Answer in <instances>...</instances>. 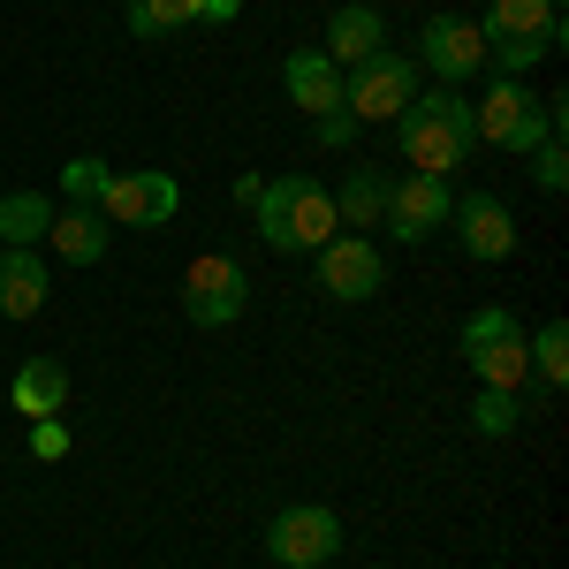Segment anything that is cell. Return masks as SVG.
I'll return each instance as SVG.
<instances>
[{
    "label": "cell",
    "instance_id": "1",
    "mask_svg": "<svg viewBox=\"0 0 569 569\" xmlns=\"http://www.w3.org/2000/svg\"><path fill=\"white\" fill-rule=\"evenodd\" d=\"M395 122H402V152H410V168H418V176H448V168H463V152L479 144L463 84L418 91V99H410Z\"/></svg>",
    "mask_w": 569,
    "mask_h": 569
},
{
    "label": "cell",
    "instance_id": "2",
    "mask_svg": "<svg viewBox=\"0 0 569 569\" xmlns=\"http://www.w3.org/2000/svg\"><path fill=\"white\" fill-rule=\"evenodd\" d=\"M463 365L479 372V388H525L531 357H525V327H517V311L509 305H479L463 319Z\"/></svg>",
    "mask_w": 569,
    "mask_h": 569
},
{
    "label": "cell",
    "instance_id": "3",
    "mask_svg": "<svg viewBox=\"0 0 569 569\" xmlns=\"http://www.w3.org/2000/svg\"><path fill=\"white\" fill-rule=\"evenodd\" d=\"M471 130H479L486 144H501V152H517V160H531V152L555 137L547 130V99H531L517 77H493V91L471 107Z\"/></svg>",
    "mask_w": 569,
    "mask_h": 569
},
{
    "label": "cell",
    "instance_id": "4",
    "mask_svg": "<svg viewBox=\"0 0 569 569\" xmlns=\"http://www.w3.org/2000/svg\"><path fill=\"white\" fill-rule=\"evenodd\" d=\"M410 99H418V61L395 53V46H380L372 61H357V69H350V84H342V114H357V122H395Z\"/></svg>",
    "mask_w": 569,
    "mask_h": 569
},
{
    "label": "cell",
    "instance_id": "5",
    "mask_svg": "<svg viewBox=\"0 0 569 569\" xmlns=\"http://www.w3.org/2000/svg\"><path fill=\"white\" fill-rule=\"evenodd\" d=\"M243 305H251L243 259H228V251L190 259V273H182V311H190L198 327H228V319H243Z\"/></svg>",
    "mask_w": 569,
    "mask_h": 569
},
{
    "label": "cell",
    "instance_id": "6",
    "mask_svg": "<svg viewBox=\"0 0 569 569\" xmlns=\"http://www.w3.org/2000/svg\"><path fill=\"white\" fill-rule=\"evenodd\" d=\"M266 555L281 569H319L342 555V517L335 509H319V501H305V509H281L273 525H266Z\"/></svg>",
    "mask_w": 569,
    "mask_h": 569
},
{
    "label": "cell",
    "instance_id": "7",
    "mask_svg": "<svg viewBox=\"0 0 569 569\" xmlns=\"http://www.w3.org/2000/svg\"><path fill=\"white\" fill-rule=\"evenodd\" d=\"M418 69H433L440 84H471L486 69V31L471 16H433L426 31H418V53H410Z\"/></svg>",
    "mask_w": 569,
    "mask_h": 569
},
{
    "label": "cell",
    "instance_id": "8",
    "mask_svg": "<svg viewBox=\"0 0 569 569\" xmlns=\"http://www.w3.org/2000/svg\"><path fill=\"white\" fill-rule=\"evenodd\" d=\"M448 213H456L448 176H402V182H388V213H380V228H395L402 243H426V236L448 228Z\"/></svg>",
    "mask_w": 569,
    "mask_h": 569
},
{
    "label": "cell",
    "instance_id": "9",
    "mask_svg": "<svg viewBox=\"0 0 569 569\" xmlns=\"http://www.w3.org/2000/svg\"><path fill=\"white\" fill-rule=\"evenodd\" d=\"M182 190L176 176H160V168H137V176H114L107 182V198H99V220H114V228H160V220H176Z\"/></svg>",
    "mask_w": 569,
    "mask_h": 569
},
{
    "label": "cell",
    "instance_id": "10",
    "mask_svg": "<svg viewBox=\"0 0 569 569\" xmlns=\"http://www.w3.org/2000/svg\"><path fill=\"white\" fill-rule=\"evenodd\" d=\"M486 46H539V53H562V0H493L479 16Z\"/></svg>",
    "mask_w": 569,
    "mask_h": 569
},
{
    "label": "cell",
    "instance_id": "11",
    "mask_svg": "<svg viewBox=\"0 0 569 569\" xmlns=\"http://www.w3.org/2000/svg\"><path fill=\"white\" fill-rule=\"evenodd\" d=\"M448 228H456V236H463V251L486 259V266H501L509 251H517V213H509L493 190H463V198H456V213H448Z\"/></svg>",
    "mask_w": 569,
    "mask_h": 569
},
{
    "label": "cell",
    "instance_id": "12",
    "mask_svg": "<svg viewBox=\"0 0 569 569\" xmlns=\"http://www.w3.org/2000/svg\"><path fill=\"white\" fill-rule=\"evenodd\" d=\"M319 281H327L342 305H365V297H380L388 259H380L365 236H335V243H319Z\"/></svg>",
    "mask_w": 569,
    "mask_h": 569
},
{
    "label": "cell",
    "instance_id": "13",
    "mask_svg": "<svg viewBox=\"0 0 569 569\" xmlns=\"http://www.w3.org/2000/svg\"><path fill=\"white\" fill-rule=\"evenodd\" d=\"M281 251H319V243H335L342 236V220H335V198H327V182L319 176H289V213H281Z\"/></svg>",
    "mask_w": 569,
    "mask_h": 569
},
{
    "label": "cell",
    "instance_id": "14",
    "mask_svg": "<svg viewBox=\"0 0 569 569\" xmlns=\"http://www.w3.org/2000/svg\"><path fill=\"white\" fill-rule=\"evenodd\" d=\"M380 46H388V23H380V8L350 0V8H335V16H327V46H319V53H327L335 69H357V61H372Z\"/></svg>",
    "mask_w": 569,
    "mask_h": 569
},
{
    "label": "cell",
    "instance_id": "15",
    "mask_svg": "<svg viewBox=\"0 0 569 569\" xmlns=\"http://www.w3.org/2000/svg\"><path fill=\"white\" fill-rule=\"evenodd\" d=\"M281 84H289V99L305 107L311 122L342 107V69H335V61H327L319 46H305V53H289V61H281Z\"/></svg>",
    "mask_w": 569,
    "mask_h": 569
},
{
    "label": "cell",
    "instance_id": "16",
    "mask_svg": "<svg viewBox=\"0 0 569 569\" xmlns=\"http://www.w3.org/2000/svg\"><path fill=\"white\" fill-rule=\"evenodd\" d=\"M46 297H53V273H46L39 251H0V311L8 319H39Z\"/></svg>",
    "mask_w": 569,
    "mask_h": 569
},
{
    "label": "cell",
    "instance_id": "17",
    "mask_svg": "<svg viewBox=\"0 0 569 569\" xmlns=\"http://www.w3.org/2000/svg\"><path fill=\"white\" fill-rule=\"evenodd\" d=\"M53 213H61V206H53L46 190H8V198H0V251H39Z\"/></svg>",
    "mask_w": 569,
    "mask_h": 569
},
{
    "label": "cell",
    "instance_id": "18",
    "mask_svg": "<svg viewBox=\"0 0 569 569\" xmlns=\"http://www.w3.org/2000/svg\"><path fill=\"white\" fill-rule=\"evenodd\" d=\"M16 410L23 418H61V402H69V365L61 357H31V365H16Z\"/></svg>",
    "mask_w": 569,
    "mask_h": 569
},
{
    "label": "cell",
    "instance_id": "19",
    "mask_svg": "<svg viewBox=\"0 0 569 569\" xmlns=\"http://www.w3.org/2000/svg\"><path fill=\"white\" fill-rule=\"evenodd\" d=\"M46 243H53V259H69V266H99V259H107V228H99V206H69V213H53Z\"/></svg>",
    "mask_w": 569,
    "mask_h": 569
},
{
    "label": "cell",
    "instance_id": "20",
    "mask_svg": "<svg viewBox=\"0 0 569 569\" xmlns=\"http://www.w3.org/2000/svg\"><path fill=\"white\" fill-rule=\"evenodd\" d=\"M380 213H388V176L380 168H350L342 198H335V220L342 228H380Z\"/></svg>",
    "mask_w": 569,
    "mask_h": 569
},
{
    "label": "cell",
    "instance_id": "21",
    "mask_svg": "<svg viewBox=\"0 0 569 569\" xmlns=\"http://www.w3.org/2000/svg\"><path fill=\"white\" fill-rule=\"evenodd\" d=\"M198 8L190 0H130V31L137 39H168V31H190Z\"/></svg>",
    "mask_w": 569,
    "mask_h": 569
},
{
    "label": "cell",
    "instance_id": "22",
    "mask_svg": "<svg viewBox=\"0 0 569 569\" xmlns=\"http://www.w3.org/2000/svg\"><path fill=\"white\" fill-rule=\"evenodd\" d=\"M107 182H114V168H107L99 152H77V160L61 168V198H69V206H99V198H107Z\"/></svg>",
    "mask_w": 569,
    "mask_h": 569
},
{
    "label": "cell",
    "instance_id": "23",
    "mask_svg": "<svg viewBox=\"0 0 569 569\" xmlns=\"http://www.w3.org/2000/svg\"><path fill=\"white\" fill-rule=\"evenodd\" d=\"M525 357H531V372H539L547 388H562V380H569V327H562V319L539 327V335L525 342Z\"/></svg>",
    "mask_w": 569,
    "mask_h": 569
},
{
    "label": "cell",
    "instance_id": "24",
    "mask_svg": "<svg viewBox=\"0 0 569 569\" xmlns=\"http://www.w3.org/2000/svg\"><path fill=\"white\" fill-rule=\"evenodd\" d=\"M517 418H525V402H517L509 388H479V395H471V426H479L486 440L517 433Z\"/></svg>",
    "mask_w": 569,
    "mask_h": 569
},
{
    "label": "cell",
    "instance_id": "25",
    "mask_svg": "<svg viewBox=\"0 0 569 569\" xmlns=\"http://www.w3.org/2000/svg\"><path fill=\"white\" fill-rule=\"evenodd\" d=\"M531 176H539V190H562V182H569V152H562V137H547V144L531 152Z\"/></svg>",
    "mask_w": 569,
    "mask_h": 569
},
{
    "label": "cell",
    "instance_id": "26",
    "mask_svg": "<svg viewBox=\"0 0 569 569\" xmlns=\"http://www.w3.org/2000/svg\"><path fill=\"white\" fill-rule=\"evenodd\" d=\"M31 456H39V463H61V456H69V426H61V418H31Z\"/></svg>",
    "mask_w": 569,
    "mask_h": 569
},
{
    "label": "cell",
    "instance_id": "27",
    "mask_svg": "<svg viewBox=\"0 0 569 569\" xmlns=\"http://www.w3.org/2000/svg\"><path fill=\"white\" fill-rule=\"evenodd\" d=\"M311 137H319L327 152H342V144L357 137V114H342V107H335V114H319V122H311Z\"/></svg>",
    "mask_w": 569,
    "mask_h": 569
},
{
    "label": "cell",
    "instance_id": "28",
    "mask_svg": "<svg viewBox=\"0 0 569 569\" xmlns=\"http://www.w3.org/2000/svg\"><path fill=\"white\" fill-rule=\"evenodd\" d=\"M190 8H198V23H236L243 0H190Z\"/></svg>",
    "mask_w": 569,
    "mask_h": 569
}]
</instances>
